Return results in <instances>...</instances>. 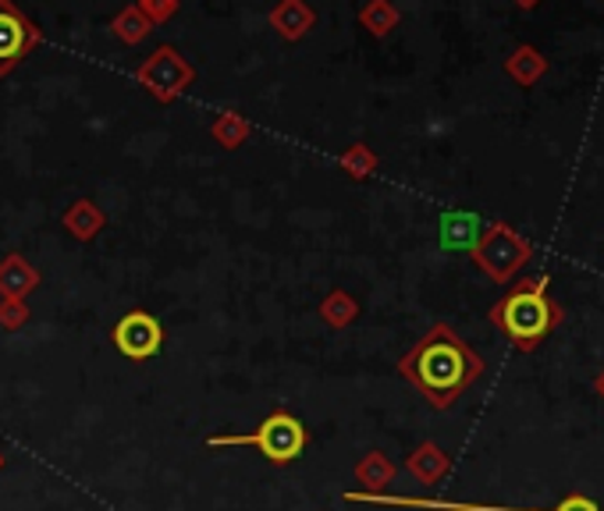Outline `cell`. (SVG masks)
I'll use <instances>...</instances> for the list:
<instances>
[{
	"label": "cell",
	"mask_w": 604,
	"mask_h": 511,
	"mask_svg": "<svg viewBox=\"0 0 604 511\" xmlns=\"http://www.w3.org/2000/svg\"><path fill=\"white\" fill-rule=\"evenodd\" d=\"M402 373L424 390L434 408H448L483 373V359L451 327H434L402 359Z\"/></svg>",
	"instance_id": "cell-1"
},
{
	"label": "cell",
	"mask_w": 604,
	"mask_h": 511,
	"mask_svg": "<svg viewBox=\"0 0 604 511\" xmlns=\"http://www.w3.org/2000/svg\"><path fill=\"white\" fill-rule=\"evenodd\" d=\"M494 327L509 334V341L519 352L541 348V341L562 323L559 302L548 295V278H533L516 284L512 292L491 310Z\"/></svg>",
	"instance_id": "cell-2"
},
{
	"label": "cell",
	"mask_w": 604,
	"mask_h": 511,
	"mask_svg": "<svg viewBox=\"0 0 604 511\" xmlns=\"http://www.w3.org/2000/svg\"><path fill=\"white\" fill-rule=\"evenodd\" d=\"M221 445H257L271 462H292V458L302 455L306 448V430H302V423L289 413H274L271 419H263L260 434L253 437H217L214 448Z\"/></svg>",
	"instance_id": "cell-3"
},
{
	"label": "cell",
	"mask_w": 604,
	"mask_h": 511,
	"mask_svg": "<svg viewBox=\"0 0 604 511\" xmlns=\"http://www.w3.org/2000/svg\"><path fill=\"white\" fill-rule=\"evenodd\" d=\"M527 260H530V246L509 225H494L477 242V263L501 284H506Z\"/></svg>",
	"instance_id": "cell-4"
},
{
	"label": "cell",
	"mask_w": 604,
	"mask_h": 511,
	"mask_svg": "<svg viewBox=\"0 0 604 511\" xmlns=\"http://www.w3.org/2000/svg\"><path fill=\"white\" fill-rule=\"evenodd\" d=\"M114 345L122 355H128V359H149V355H157L160 352V341H164V331H160V323L136 310V313H125L122 320H117V327H114Z\"/></svg>",
	"instance_id": "cell-5"
},
{
	"label": "cell",
	"mask_w": 604,
	"mask_h": 511,
	"mask_svg": "<svg viewBox=\"0 0 604 511\" xmlns=\"http://www.w3.org/2000/svg\"><path fill=\"white\" fill-rule=\"evenodd\" d=\"M25 46V25L11 11L0 8V61H14Z\"/></svg>",
	"instance_id": "cell-6"
},
{
	"label": "cell",
	"mask_w": 604,
	"mask_h": 511,
	"mask_svg": "<svg viewBox=\"0 0 604 511\" xmlns=\"http://www.w3.org/2000/svg\"><path fill=\"white\" fill-rule=\"evenodd\" d=\"M441 242L445 246H477V217L448 213L441 220Z\"/></svg>",
	"instance_id": "cell-7"
},
{
	"label": "cell",
	"mask_w": 604,
	"mask_h": 511,
	"mask_svg": "<svg viewBox=\"0 0 604 511\" xmlns=\"http://www.w3.org/2000/svg\"><path fill=\"white\" fill-rule=\"evenodd\" d=\"M413 469H419L424 480H434V476H441L448 469V458L434 445H424V448H419V455L413 458Z\"/></svg>",
	"instance_id": "cell-8"
},
{
	"label": "cell",
	"mask_w": 604,
	"mask_h": 511,
	"mask_svg": "<svg viewBox=\"0 0 604 511\" xmlns=\"http://www.w3.org/2000/svg\"><path fill=\"white\" fill-rule=\"evenodd\" d=\"M555 511H601V504L594 498H586V493L573 490V493H565V498L559 501Z\"/></svg>",
	"instance_id": "cell-9"
},
{
	"label": "cell",
	"mask_w": 604,
	"mask_h": 511,
	"mask_svg": "<svg viewBox=\"0 0 604 511\" xmlns=\"http://www.w3.org/2000/svg\"><path fill=\"white\" fill-rule=\"evenodd\" d=\"M591 387H594V395H597V398L604 401V369H597V377L591 380Z\"/></svg>",
	"instance_id": "cell-10"
}]
</instances>
